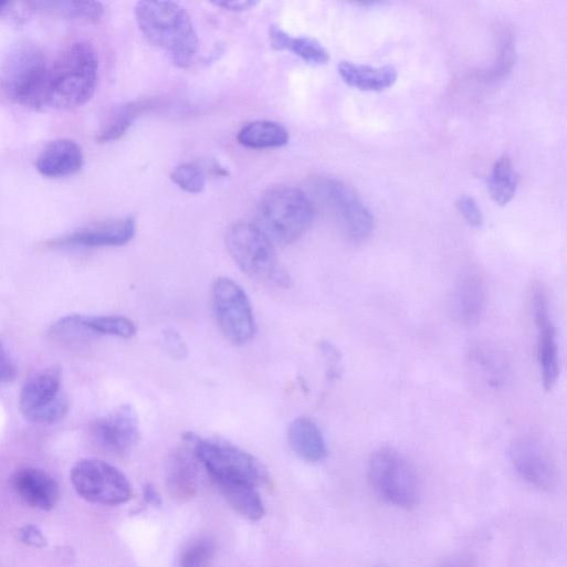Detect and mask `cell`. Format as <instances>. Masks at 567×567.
<instances>
[{"label": "cell", "instance_id": "1", "mask_svg": "<svg viewBox=\"0 0 567 567\" xmlns=\"http://www.w3.org/2000/svg\"><path fill=\"white\" fill-rule=\"evenodd\" d=\"M135 15L144 36L166 52L176 66H191L198 54L199 39L183 8L167 0H145L137 4Z\"/></svg>", "mask_w": 567, "mask_h": 567}, {"label": "cell", "instance_id": "2", "mask_svg": "<svg viewBox=\"0 0 567 567\" xmlns=\"http://www.w3.org/2000/svg\"><path fill=\"white\" fill-rule=\"evenodd\" d=\"M99 60L88 43L70 46L51 66L48 108L73 109L87 104L95 95Z\"/></svg>", "mask_w": 567, "mask_h": 567}, {"label": "cell", "instance_id": "3", "mask_svg": "<svg viewBox=\"0 0 567 567\" xmlns=\"http://www.w3.org/2000/svg\"><path fill=\"white\" fill-rule=\"evenodd\" d=\"M315 213L312 199L303 190L277 187L261 198L255 225L273 243L292 244L309 230Z\"/></svg>", "mask_w": 567, "mask_h": 567}, {"label": "cell", "instance_id": "4", "mask_svg": "<svg viewBox=\"0 0 567 567\" xmlns=\"http://www.w3.org/2000/svg\"><path fill=\"white\" fill-rule=\"evenodd\" d=\"M51 65L30 43L20 44L0 67V88L14 103L31 109L48 108Z\"/></svg>", "mask_w": 567, "mask_h": 567}, {"label": "cell", "instance_id": "5", "mask_svg": "<svg viewBox=\"0 0 567 567\" xmlns=\"http://www.w3.org/2000/svg\"><path fill=\"white\" fill-rule=\"evenodd\" d=\"M185 440L217 485L249 483L260 487L270 481L269 472L260 460L231 442L190 432Z\"/></svg>", "mask_w": 567, "mask_h": 567}, {"label": "cell", "instance_id": "6", "mask_svg": "<svg viewBox=\"0 0 567 567\" xmlns=\"http://www.w3.org/2000/svg\"><path fill=\"white\" fill-rule=\"evenodd\" d=\"M308 189L314 206L325 209L351 242L370 238L374 216L350 186L334 177L318 176L311 180Z\"/></svg>", "mask_w": 567, "mask_h": 567}, {"label": "cell", "instance_id": "7", "mask_svg": "<svg viewBox=\"0 0 567 567\" xmlns=\"http://www.w3.org/2000/svg\"><path fill=\"white\" fill-rule=\"evenodd\" d=\"M225 241L231 256L248 276L279 287L290 286L291 277L279 263L274 243L255 224H233Z\"/></svg>", "mask_w": 567, "mask_h": 567}, {"label": "cell", "instance_id": "8", "mask_svg": "<svg viewBox=\"0 0 567 567\" xmlns=\"http://www.w3.org/2000/svg\"><path fill=\"white\" fill-rule=\"evenodd\" d=\"M367 475L374 493L385 503L402 510L419 503V479L400 452L389 448L376 451L369 460Z\"/></svg>", "mask_w": 567, "mask_h": 567}, {"label": "cell", "instance_id": "9", "mask_svg": "<svg viewBox=\"0 0 567 567\" xmlns=\"http://www.w3.org/2000/svg\"><path fill=\"white\" fill-rule=\"evenodd\" d=\"M212 307L224 337L235 346L254 339L258 326L245 291L229 277L218 279L212 286Z\"/></svg>", "mask_w": 567, "mask_h": 567}, {"label": "cell", "instance_id": "10", "mask_svg": "<svg viewBox=\"0 0 567 567\" xmlns=\"http://www.w3.org/2000/svg\"><path fill=\"white\" fill-rule=\"evenodd\" d=\"M72 482L82 497L97 504H125L134 494L127 476L113 464L98 459L80 461L72 471Z\"/></svg>", "mask_w": 567, "mask_h": 567}, {"label": "cell", "instance_id": "11", "mask_svg": "<svg viewBox=\"0 0 567 567\" xmlns=\"http://www.w3.org/2000/svg\"><path fill=\"white\" fill-rule=\"evenodd\" d=\"M20 409L32 422L52 424L61 421L69 411L61 370L51 368L31 377L21 391Z\"/></svg>", "mask_w": 567, "mask_h": 567}, {"label": "cell", "instance_id": "12", "mask_svg": "<svg viewBox=\"0 0 567 567\" xmlns=\"http://www.w3.org/2000/svg\"><path fill=\"white\" fill-rule=\"evenodd\" d=\"M511 463L528 485L550 493L559 484V473L554 458L547 447L536 438L516 439L508 451Z\"/></svg>", "mask_w": 567, "mask_h": 567}, {"label": "cell", "instance_id": "13", "mask_svg": "<svg viewBox=\"0 0 567 567\" xmlns=\"http://www.w3.org/2000/svg\"><path fill=\"white\" fill-rule=\"evenodd\" d=\"M532 309L537 328V359L545 390L549 391L559 375L558 346L547 294L540 284L532 288Z\"/></svg>", "mask_w": 567, "mask_h": 567}, {"label": "cell", "instance_id": "14", "mask_svg": "<svg viewBox=\"0 0 567 567\" xmlns=\"http://www.w3.org/2000/svg\"><path fill=\"white\" fill-rule=\"evenodd\" d=\"M95 442L113 454H125L140 439L139 418L135 408L123 405L113 412L97 419L92 426Z\"/></svg>", "mask_w": 567, "mask_h": 567}, {"label": "cell", "instance_id": "15", "mask_svg": "<svg viewBox=\"0 0 567 567\" xmlns=\"http://www.w3.org/2000/svg\"><path fill=\"white\" fill-rule=\"evenodd\" d=\"M137 233L134 218L103 222L81 229L54 242L60 248H104L128 244Z\"/></svg>", "mask_w": 567, "mask_h": 567}, {"label": "cell", "instance_id": "16", "mask_svg": "<svg viewBox=\"0 0 567 567\" xmlns=\"http://www.w3.org/2000/svg\"><path fill=\"white\" fill-rule=\"evenodd\" d=\"M13 486L29 505L43 511L52 510L60 500V486L46 472L25 468L13 476Z\"/></svg>", "mask_w": 567, "mask_h": 567}, {"label": "cell", "instance_id": "17", "mask_svg": "<svg viewBox=\"0 0 567 567\" xmlns=\"http://www.w3.org/2000/svg\"><path fill=\"white\" fill-rule=\"evenodd\" d=\"M83 166L84 155L81 147L69 139L52 141L36 160L40 174L52 179L74 176Z\"/></svg>", "mask_w": 567, "mask_h": 567}, {"label": "cell", "instance_id": "18", "mask_svg": "<svg viewBox=\"0 0 567 567\" xmlns=\"http://www.w3.org/2000/svg\"><path fill=\"white\" fill-rule=\"evenodd\" d=\"M485 307L483 281L475 273H465L458 280L452 294V313L462 325H474Z\"/></svg>", "mask_w": 567, "mask_h": 567}, {"label": "cell", "instance_id": "19", "mask_svg": "<svg viewBox=\"0 0 567 567\" xmlns=\"http://www.w3.org/2000/svg\"><path fill=\"white\" fill-rule=\"evenodd\" d=\"M288 441L294 452L304 461L318 463L328 455L325 438L309 418H296L288 429Z\"/></svg>", "mask_w": 567, "mask_h": 567}, {"label": "cell", "instance_id": "20", "mask_svg": "<svg viewBox=\"0 0 567 567\" xmlns=\"http://www.w3.org/2000/svg\"><path fill=\"white\" fill-rule=\"evenodd\" d=\"M338 73L346 85L361 92L379 93L392 87L398 78L391 66L372 67L342 62Z\"/></svg>", "mask_w": 567, "mask_h": 567}, {"label": "cell", "instance_id": "21", "mask_svg": "<svg viewBox=\"0 0 567 567\" xmlns=\"http://www.w3.org/2000/svg\"><path fill=\"white\" fill-rule=\"evenodd\" d=\"M31 11L65 20L98 23L105 17V7L91 0H38L29 3Z\"/></svg>", "mask_w": 567, "mask_h": 567}, {"label": "cell", "instance_id": "22", "mask_svg": "<svg viewBox=\"0 0 567 567\" xmlns=\"http://www.w3.org/2000/svg\"><path fill=\"white\" fill-rule=\"evenodd\" d=\"M270 40L274 50L288 51L311 66H323L329 62L327 50L315 39L293 38L279 27H271Z\"/></svg>", "mask_w": 567, "mask_h": 567}, {"label": "cell", "instance_id": "23", "mask_svg": "<svg viewBox=\"0 0 567 567\" xmlns=\"http://www.w3.org/2000/svg\"><path fill=\"white\" fill-rule=\"evenodd\" d=\"M238 141L250 149L282 148L290 143V134L281 124L260 120L243 127Z\"/></svg>", "mask_w": 567, "mask_h": 567}, {"label": "cell", "instance_id": "24", "mask_svg": "<svg viewBox=\"0 0 567 567\" xmlns=\"http://www.w3.org/2000/svg\"><path fill=\"white\" fill-rule=\"evenodd\" d=\"M158 106L159 104L155 101H140L119 107L99 132L97 141L99 144H111L119 140L143 114L158 108Z\"/></svg>", "mask_w": 567, "mask_h": 567}, {"label": "cell", "instance_id": "25", "mask_svg": "<svg viewBox=\"0 0 567 567\" xmlns=\"http://www.w3.org/2000/svg\"><path fill=\"white\" fill-rule=\"evenodd\" d=\"M230 505L242 516L259 521L265 514V506L259 487L249 483H229L218 485Z\"/></svg>", "mask_w": 567, "mask_h": 567}, {"label": "cell", "instance_id": "26", "mask_svg": "<svg viewBox=\"0 0 567 567\" xmlns=\"http://www.w3.org/2000/svg\"><path fill=\"white\" fill-rule=\"evenodd\" d=\"M518 187V176L514 171L511 159L502 156L494 164L487 178V189L493 201L506 206L513 200Z\"/></svg>", "mask_w": 567, "mask_h": 567}, {"label": "cell", "instance_id": "27", "mask_svg": "<svg viewBox=\"0 0 567 567\" xmlns=\"http://www.w3.org/2000/svg\"><path fill=\"white\" fill-rule=\"evenodd\" d=\"M193 461L186 453L174 455L169 468V487L180 498L191 497L197 491V471Z\"/></svg>", "mask_w": 567, "mask_h": 567}, {"label": "cell", "instance_id": "28", "mask_svg": "<svg viewBox=\"0 0 567 567\" xmlns=\"http://www.w3.org/2000/svg\"><path fill=\"white\" fill-rule=\"evenodd\" d=\"M85 324L95 336L130 339L137 334L135 323L124 316H85Z\"/></svg>", "mask_w": 567, "mask_h": 567}, {"label": "cell", "instance_id": "29", "mask_svg": "<svg viewBox=\"0 0 567 567\" xmlns=\"http://www.w3.org/2000/svg\"><path fill=\"white\" fill-rule=\"evenodd\" d=\"M50 334L53 339L70 346L81 345L95 336L86 326L83 315H70L60 319L52 326Z\"/></svg>", "mask_w": 567, "mask_h": 567}, {"label": "cell", "instance_id": "30", "mask_svg": "<svg viewBox=\"0 0 567 567\" xmlns=\"http://www.w3.org/2000/svg\"><path fill=\"white\" fill-rule=\"evenodd\" d=\"M214 555V540L208 536L199 537L182 552L180 567H210Z\"/></svg>", "mask_w": 567, "mask_h": 567}, {"label": "cell", "instance_id": "31", "mask_svg": "<svg viewBox=\"0 0 567 567\" xmlns=\"http://www.w3.org/2000/svg\"><path fill=\"white\" fill-rule=\"evenodd\" d=\"M172 181L190 195H199L206 189L204 172L193 164H183L176 167L171 174Z\"/></svg>", "mask_w": 567, "mask_h": 567}, {"label": "cell", "instance_id": "32", "mask_svg": "<svg viewBox=\"0 0 567 567\" xmlns=\"http://www.w3.org/2000/svg\"><path fill=\"white\" fill-rule=\"evenodd\" d=\"M514 61L515 52L513 49L512 38L511 35L505 34L502 36V41L500 43L498 57L495 61V64L484 74V76L491 80L503 77L511 71Z\"/></svg>", "mask_w": 567, "mask_h": 567}, {"label": "cell", "instance_id": "33", "mask_svg": "<svg viewBox=\"0 0 567 567\" xmlns=\"http://www.w3.org/2000/svg\"><path fill=\"white\" fill-rule=\"evenodd\" d=\"M160 347L166 355L175 360H183L189 354L183 337L175 329H167L161 334Z\"/></svg>", "mask_w": 567, "mask_h": 567}, {"label": "cell", "instance_id": "34", "mask_svg": "<svg viewBox=\"0 0 567 567\" xmlns=\"http://www.w3.org/2000/svg\"><path fill=\"white\" fill-rule=\"evenodd\" d=\"M474 360L485 376H489L490 382L496 385L501 381L504 366L497 356L486 351V349H477L474 351Z\"/></svg>", "mask_w": 567, "mask_h": 567}, {"label": "cell", "instance_id": "35", "mask_svg": "<svg viewBox=\"0 0 567 567\" xmlns=\"http://www.w3.org/2000/svg\"><path fill=\"white\" fill-rule=\"evenodd\" d=\"M456 208L469 225L480 229L483 225V214L476 201L469 196H461Z\"/></svg>", "mask_w": 567, "mask_h": 567}, {"label": "cell", "instance_id": "36", "mask_svg": "<svg viewBox=\"0 0 567 567\" xmlns=\"http://www.w3.org/2000/svg\"><path fill=\"white\" fill-rule=\"evenodd\" d=\"M213 6L228 12L243 13L255 9L259 6L256 0H219Z\"/></svg>", "mask_w": 567, "mask_h": 567}, {"label": "cell", "instance_id": "37", "mask_svg": "<svg viewBox=\"0 0 567 567\" xmlns=\"http://www.w3.org/2000/svg\"><path fill=\"white\" fill-rule=\"evenodd\" d=\"M21 539L31 546L42 548L46 546V537L43 532L35 525H27L21 531Z\"/></svg>", "mask_w": 567, "mask_h": 567}, {"label": "cell", "instance_id": "38", "mask_svg": "<svg viewBox=\"0 0 567 567\" xmlns=\"http://www.w3.org/2000/svg\"><path fill=\"white\" fill-rule=\"evenodd\" d=\"M15 376V367L12 364L4 346L0 343V384L12 380Z\"/></svg>", "mask_w": 567, "mask_h": 567}, {"label": "cell", "instance_id": "39", "mask_svg": "<svg viewBox=\"0 0 567 567\" xmlns=\"http://www.w3.org/2000/svg\"><path fill=\"white\" fill-rule=\"evenodd\" d=\"M144 495L147 502L158 505L161 503V498L157 490L153 485H146L144 489Z\"/></svg>", "mask_w": 567, "mask_h": 567}, {"label": "cell", "instance_id": "40", "mask_svg": "<svg viewBox=\"0 0 567 567\" xmlns=\"http://www.w3.org/2000/svg\"><path fill=\"white\" fill-rule=\"evenodd\" d=\"M212 171L218 177L229 176L228 170L220 162L217 161L212 165Z\"/></svg>", "mask_w": 567, "mask_h": 567}, {"label": "cell", "instance_id": "41", "mask_svg": "<svg viewBox=\"0 0 567 567\" xmlns=\"http://www.w3.org/2000/svg\"><path fill=\"white\" fill-rule=\"evenodd\" d=\"M440 567H469L465 563L460 560H448L443 563Z\"/></svg>", "mask_w": 567, "mask_h": 567}, {"label": "cell", "instance_id": "42", "mask_svg": "<svg viewBox=\"0 0 567 567\" xmlns=\"http://www.w3.org/2000/svg\"><path fill=\"white\" fill-rule=\"evenodd\" d=\"M11 3L8 0H0V14H3L9 10Z\"/></svg>", "mask_w": 567, "mask_h": 567}]
</instances>
